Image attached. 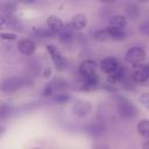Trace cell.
I'll return each instance as SVG.
<instances>
[{
  "label": "cell",
  "instance_id": "obj_1",
  "mask_svg": "<svg viewBox=\"0 0 149 149\" xmlns=\"http://www.w3.org/2000/svg\"><path fill=\"white\" fill-rule=\"evenodd\" d=\"M126 37L127 34L125 33V30L115 29L108 26L94 33V40L97 41H122Z\"/></svg>",
  "mask_w": 149,
  "mask_h": 149
},
{
  "label": "cell",
  "instance_id": "obj_2",
  "mask_svg": "<svg viewBox=\"0 0 149 149\" xmlns=\"http://www.w3.org/2000/svg\"><path fill=\"white\" fill-rule=\"evenodd\" d=\"M28 83H33L29 76L28 77H9L1 83V91L6 93H13L20 90L22 86L28 85Z\"/></svg>",
  "mask_w": 149,
  "mask_h": 149
},
{
  "label": "cell",
  "instance_id": "obj_3",
  "mask_svg": "<svg viewBox=\"0 0 149 149\" xmlns=\"http://www.w3.org/2000/svg\"><path fill=\"white\" fill-rule=\"evenodd\" d=\"M116 109L119 115L123 119H133L137 114V108L135 105L125 97L116 98Z\"/></svg>",
  "mask_w": 149,
  "mask_h": 149
},
{
  "label": "cell",
  "instance_id": "obj_4",
  "mask_svg": "<svg viewBox=\"0 0 149 149\" xmlns=\"http://www.w3.org/2000/svg\"><path fill=\"white\" fill-rule=\"evenodd\" d=\"M146 58H147V52L141 47H133L128 49L125 55V62L130 66H135L143 63Z\"/></svg>",
  "mask_w": 149,
  "mask_h": 149
},
{
  "label": "cell",
  "instance_id": "obj_5",
  "mask_svg": "<svg viewBox=\"0 0 149 149\" xmlns=\"http://www.w3.org/2000/svg\"><path fill=\"white\" fill-rule=\"evenodd\" d=\"M47 50L52 59V63L56 68V70L58 71H63L65 69H68L69 66V61L62 55V52L58 50V48L54 44H48L47 45Z\"/></svg>",
  "mask_w": 149,
  "mask_h": 149
},
{
  "label": "cell",
  "instance_id": "obj_6",
  "mask_svg": "<svg viewBox=\"0 0 149 149\" xmlns=\"http://www.w3.org/2000/svg\"><path fill=\"white\" fill-rule=\"evenodd\" d=\"M130 78L136 84H142L148 80L149 77V66L146 63H141L139 65L133 66V71L129 73Z\"/></svg>",
  "mask_w": 149,
  "mask_h": 149
},
{
  "label": "cell",
  "instance_id": "obj_7",
  "mask_svg": "<svg viewBox=\"0 0 149 149\" xmlns=\"http://www.w3.org/2000/svg\"><path fill=\"white\" fill-rule=\"evenodd\" d=\"M92 109V105L90 104V101L87 100H83V99H77L74 100V102L71 106V111L73 113V115L78 116V118H83L85 115H87Z\"/></svg>",
  "mask_w": 149,
  "mask_h": 149
},
{
  "label": "cell",
  "instance_id": "obj_8",
  "mask_svg": "<svg viewBox=\"0 0 149 149\" xmlns=\"http://www.w3.org/2000/svg\"><path fill=\"white\" fill-rule=\"evenodd\" d=\"M99 77L97 73H93V74H90V76H86V77H80L79 81H78V86H79V90H83V91H90V90H94L99 86Z\"/></svg>",
  "mask_w": 149,
  "mask_h": 149
},
{
  "label": "cell",
  "instance_id": "obj_9",
  "mask_svg": "<svg viewBox=\"0 0 149 149\" xmlns=\"http://www.w3.org/2000/svg\"><path fill=\"white\" fill-rule=\"evenodd\" d=\"M97 62L93 59H85L78 66V73L80 77H86L95 73L97 71Z\"/></svg>",
  "mask_w": 149,
  "mask_h": 149
},
{
  "label": "cell",
  "instance_id": "obj_10",
  "mask_svg": "<svg viewBox=\"0 0 149 149\" xmlns=\"http://www.w3.org/2000/svg\"><path fill=\"white\" fill-rule=\"evenodd\" d=\"M17 47V50L22 54V55H26V56H30L35 52L36 50V43L30 40V38H23V40H20L16 44Z\"/></svg>",
  "mask_w": 149,
  "mask_h": 149
},
{
  "label": "cell",
  "instance_id": "obj_11",
  "mask_svg": "<svg viewBox=\"0 0 149 149\" xmlns=\"http://www.w3.org/2000/svg\"><path fill=\"white\" fill-rule=\"evenodd\" d=\"M120 62L118 58L115 57H106L104 59H101L100 62V69L102 70V72L111 74L112 72H114L119 66H120Z\"/></svg>",
  "mask_w": 149,
  "mask_h": 149
},
{
  "label": "cell",
  "instance_id": "obj_12",
  "mask_svg": "<svg viewBox=\"0 0 149 149\" xmlns=\"http://www.w3.org/2000/svg\"><path fill=\"white\" fill-rule=\"evenodd\" d=\"M69 26H70V28L72 30H83L87 26V17H86V15L81 14V13L74 14L71 17V20H70Z\"/></svg>",
  "mask_w": 149,
  "mask_h": 149
},
{
  "label": "cell",
  "instance_id": "obj_13",
  "mask_svg": "<svg viewBox=\"0 0 149 149\" xmlns=\"http://www.w3.org/2000/svg\"><path fill=\"white\" fill-rule=\"evenodd\" d=\"M47 27L50 31H52L54 34H59L64 28H65V24L64 22L56 15H50L48 19H47Z\"/></svg>",
  "mask_w": 149,
  "mask_h": 149
},
{
  "label": "cell",
  "instance_id": "obj_14",
  "mask_svg": "<svg viewBox=\"0 0 149 149\" xmlns=\"http://www.w3.org/2000/svg\"><path fill=\"white\" fill-rule=\"evenodd\" d=\"M127 23H128L127 17L123 15H120V14L112 15L108 20V27H112L115 29H121V30H125V28L127 27Z\"/></svg>",
  "mask_w": 149,
  "mask_h": 149
},
{
  "label": "cell",
  "instance_id": "obj_15",
  "mask_svg": "<svg viewBox=\"0 0 149 149\" xmlns=\"http://www.w3.org/2000/svg\"><path fill=\"white\" fill-rule=\"evenodd\" d=\"M50 86L52 87V91H54V94L55 93H58V92H65L69 87V84L65 79L61 78V77H56L54 78L50 83Z\"/></svg>",
  "mask_w": 149,
  "mask_h": 149
},
{
  "label": "cell",
  "instance_id": "obj_16",
  "mask_svg": "<svg viewBox=\"0 0 149 149\" xmlns=\"http://www.w3.org/2000/svg\"><path fill=\"white\" fill-rule=\"evenodd\" d=\"M136 129H137V133L140 134V136H142L144 140L149 139V121H148V119L140 120L136 125Z\"/></svg>",
  "mask_w": 149,
  "mask_h": 149
},
{
  "label": "cell",
  "instance_id": "obj_17",
  "mask_svg": "<svg viewBox=\"0 0 149 149\" xmlns=\"http://www.w3.org/2000/svg\"><path fill=\"white\" fill-rule=\"evenodd\" d=\"M87 133H90L93 136H100L105 132V126L101 122H93L87 126Z\"/></svg>",
  "mask_w": 149,
  "mask_h": 149
},
{
  "label": "cell",
  "instance_id": "obj_18",
  "mask_svg": "<svg viewBox=\"0 0 149 149\" xmlns=\"http://www.w3.org/2000/svg\"><path fill=\"white\" fill-rule=\"evenodd\" d=\"M59 35V41L61 42H63V43H69V42H71L72 41V38H73V35H72V29L70 28V29H68L66 27L58 34Z\"/></svg>",
  "mask_w": 149,
  "mask_h": 149
},
{
  "label": "cell",
  "instance_id": "obj_19",
  "mask_svg": "<svg viewBox=\"0 0 149 149\" xmlns=\"http://www.w3.org/2000/svg\"><path fill=\"white\" fill-rule=\"evenodd\" d=\"M71 99L70 94L66 92H58L54 94V101L56 104H65Z\"/></svg>",
  "mask_w": 149,
  "mask_h": 149
},
{
  "label": "cell",
  "instance_id": "obj_20",
  "mask_svg": "<svg viewBox=\"0 0 149 149\" xmlns=\"http://www.w3.org/2000/svg\"><path fill=\"white\" fill-rule=\"evenodd\" d=\"M34 34L38 37H42V38H50L54 35V33L50 31L48 28H36L34 30Z\"/></svg>",
  "mask_w": 149,
  "mask_h": 149
},
{
  "label": "cell",
  "instance_id": "obj_21",
  "mask_svg": "<svg viewBox=\"0 0 149 149\" xmlns=\"http://www.w3.org/2000/svg\"><path fill=\"white\" fill-rule=\"evenodd\" d=\"M12 106L8 104H0V119H6L12 114Z\"/></svg>",
  "mask_w": 149,
  "mask_h": 149
},
{
  "label": "cell",
  "instance_id": "obj_22",
  "mask_svg": "<svg viewBox=\"0 0 149 149\" xmlns=\"http://www.w3.org/2000/svg\"><path fill=\"white\" fill-rule=\"evenodd\" d=\"M0 38L5 40V41H15L16 40V34L9 33V31H3V33H0Z\"/></svg>",
  "mask_w": 149,
  "mask_h": 149
},
{
  "label": "cell",
  "instance_id": "obj_23",
  "mask_svg": "<svg viewBox=\"0 0 149 149\" xmlns=\"http://www.w3.org/2000/svg\"><path fill=\"white\" fill-rule=\"evenodd\" d=\"M42 95H43V97H52V95H54L52 87L50 86V84H49V83L44 86V88H43V91H42Z\"/></svg>",
  "mask_w": 149,
  "mask_h": 149
},
{
  "label": "cell",
  "instance_id": "obj_24",
  "mask_svg": "<svg viewBox=\"0 0 149 149\" xmlns=\"http://www.w3.org/2000/svg\"><path fill=\"white\" fill-rule=\"evenodd\" d=\"M139 100H140V102H141L144 107H148V106H149V99H148V93H147V92H143V93L139 97Z\"/></svg>",
  "mask_w": 149,
  "mask_h": 149
},
{
  "label": "cell",
  "instance_id": "obj_25",
  "mask_svg": "<svg viewBox=\"0 0 149 149\" xmlns=\"http://www.w3.org/2000/svg\"><path fill=\"white\" fill-rule=\"evenodd\" d=\"M51 76V68L50 66H47L44 70H43V77L44 78H49Z\"/></svg>",
  "mask_w": 149,
  "mask_h": 149
},
{
  "label": "cell",
  "instance_id": "obj_26",
  "mask_svg": "<svg viewBox=\"0 0 149 149\" xmlns=\"http://www.w3.org/2000/svg\"><path fill=\"white\" fill-rule=\"evenodd\" d=\"M140 30H141L143 34H148V23H147V22H144V23L140 27Z\"/></svg>",
  "mask_w": 149,
  "mask_h": 149
},
{
  "label": "cell",
  "instance_id": "obj_27",
  "mask_svg": "<svg viewBox=\"0 0 149 149\" xmlns=\"http://www.w3.org/2000/svg\"><path fill=\"white\" fill-rule=\"evenodd\" d=\"M6 22H7L6 16H5V15H2V14H0V27H1V26H3Z\"/></svg>",
  "mask_w": 149,
  "mask_h": 149
},
{
  "label": "cell",
  "instance_id": "obj_28",
  "mask_svg": "<svg viewBox=\"0 0 149 149\" xmlns=\"http://www.w3.org/2000/svg\"><path fill=\"white\" fill-rule=\"evenodd\" d=\"M20 2H23V3H34L36 0H19Z\"/></svg>",
  "mask_w": 149,
  "mask_h": 149
},
{
  "label": "cell",
  "instance_id": "obj_29",
  "mask_svg": "<svg viewBox=\"0 0 149 149\" xmlns=\"http://www.w3.org/2000/svg\"><path fill=\"white\" fill-rule=\"evenodd\" d=\"M100 2H102V3H113V2H115L116 0H99Z\"/></svg>",
  "mask_w": 149,
  "mask_h": 149
},
{
  "label": "cell",
  "instance_id": "obj_30",
  "mask_svg": "<svg viewBox=\"0 0 149 149\" xmlns=\"http://www.w3.org/2000/svg\"><path fill=\"white\" fill-rule=\"evenodd\" d=\"M139 2H141V3H146V2H148V0H137Z\"/></svg>",
  "mask_w": 149,
  "mask_h": 149
}]
</instances>
